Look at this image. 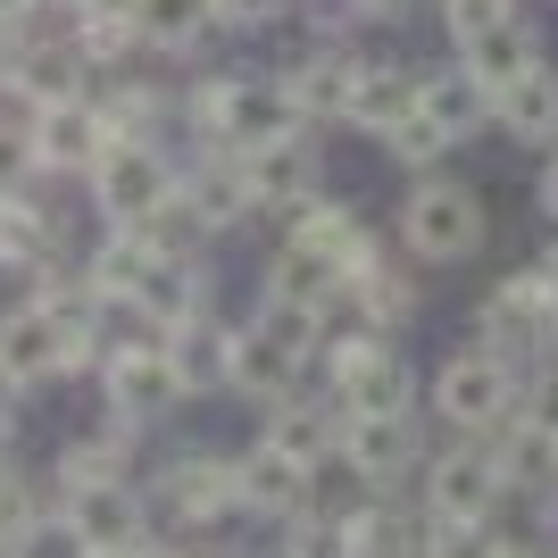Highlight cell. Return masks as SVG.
I'll return each instance as SVG.
<instances>
[{"label": "cell", "instance_id": "cell-29", "mask_svg": "<svg viewBox=\"0 0 558 558\" xmlns=\"http://www.w3.org/2000/svg\"><path fill=\"white\" fill-rule=\"evenodd\" d=\"M333 550H417V534H409L400 517L367 509V517H342V542H333Z\"/></svg>", "mask_w": 558, "mask_h": 558}, {"label": "cell", "instance_id": "cell-27", "mask_svg": "<svg viewBox=\"0 0 558 558\" xmlns=\"http://www.w3.org/2000/svg\"><path fill=\"white\" fill-rule=\"evenodd\" d=\"M292 242L326 251L333 267H350V258L367 251V242H359V217H350V209H301V233H292Z\"/></svg>", "mask_w": 558, "mask_h": 558}, {"label": "cell", "instance_id": "cell-35", "mask_svg": "<svg viewBox=\"0 0 558 558\" xmlns=\"http://www.w3.org/2000/svg\"><path fill=\"white\" fill-rule=\"evenodd\" d=\"M525 417H534V425H550V434H558V375H542V384H534V409H525Z\"/></svg>", "mask_w": 558, "mask_h": 558}, {"label": "cell", "instance_id": "cell-30", "mask_svg": "<svg viewBox=\"0 0 558 558\" xmlns=\"http://www.w3.org/2000/svg\"><path fill=\"white\" fill-rule=\"evenodd\" d=\"M384 142H392V150H400V159H409V167H434V159H442V150H450V134H442V125H434V117H425V109H409V117H400V125H392V134H384Z\"/></svg>", "mask_w": 558, "mask_h": 558}, {"label": "cell", "instance_id": "cell-37", "mask_svg": "<svg viewBox=\"0 0 558 558\" xmlns=\"http://www.w3.org/2000/svg\"><path fill=\"white\" fill-rule=\"evenodd\" d=\"M17 392H25V384H17V375H9V367H0V425H9V409H17Z\"/></svg>", "mask_w": 558, "mask_h": 558}, {"label": "cell", "instance_id": "cell-33", "mask_svg": "<svg viewBox=\"0 0 558 558\" xmlns=\"http://www.w3.org/2000/svg\"><path fill=\"white\" fill-rule=\"evenodd\" d=\"M442 9H450V34H459V43L484 34V25H500V17H517V0H442Z\"/></svg>", "mask_w": 558, "mask_h": 558}, {"label": "cell", "instance_id": "cell-38", "mask_svg": "<svg viewBox=\"0 0 558 558\" xmlns=\"http://www.w3.org/2000/svg\"><path fill=\"white\" fill-rule=\"evenodd\" d=\"M59 9H75V17H100V9H125V0H59Z\"/></svg>", "mask_w": 558, "mask_h": 558}, {"label": "cell", "instance_id": "cell-25", "mask_svg": "<svg viewBox=\"0 0 558 558\" xmlns=\"http://www.w3.org/2000/svg\"><path fill=\"white\" fill-rule=\"evenodd\" d=\"M242 209H251L242 167H209V175H192V217H201V226H233Z\"/></svg>", "mask_w": 558, "mask_h": 558}, {"label": "cell", "instance_id": "cell-21", "mask_svg": "<svg viewBox=\"0 0 558 558\" xmlns=\"http://www.w3.org/2000/svg\"><path fill=\"white\" fill-rule=\"evenodd\" d=\"M350 75H359L350 59H308V68L283 75V109H292V117H342Z\"/></svg>", "mask_w": 558, "mask_h": 558}, {"label": "cell", "instance_id": "cell-24", "mask_svg": "<svg viewBox=\"0 0 558 558\" xmlns=\"http://www.w3.org/2000/svg\"><path fill=\"white\" fill-rule=\"evenodd\" d=\"M492 466H500V484H542V475H558V434L525 417V434H509V450Z\"/></svg>", "mask_w": 558, "mask_h": 558}, {"label": "cell", "instance_id": "cell-36", "mask_svg": "<svg viewBox=\"0 0 558 558\" xmlns=\"http://www.w3.org/2000/svg\"><path fill=\"white\" fill-rule=\"evenodd\" d=\"M217 9H226V17H233V25H258V17H276L283 0H217Z\"/></svg>", "mask_w": 558, "mask_h": 558}, {"label": "cell", "instance_id": "cell-32", "mask_svg": "<svg viewBox=\"0 0 558 558\" xmlns=\"http://www.w3.org/2000/svg\"><path fill=\"white\" fill-rule=\"evenodd\" d=\"M117 475V442H68L59 450V484H100Z\"/></svg>", "mask_w": 558, "mask_h": 558}, {"label": "cell", "instance_id": "cell-12", "mask_svg": "<svg viewBox=\"0 0 558 558\" xmlns=\"http://www.w3.org/2000/svg\"><path fill=\"white\" fill-rule=\"evenodd\" d=\"M492 500H500V466L492 459H442L434 466V517H442V525H466V534H475V525H484L492 517Z\"/></svg>", "mask_w": 558, "mask_h": 558}, {"label": "cell", "instance_id": "cell-14", "mask_svg": "<svg viewBox=\"0 0 558 558\" xmlns=\"http://www.w3.org/2000/svg\"><path fill=\"white\" fill-rule=\"evenodd\" d=\"M350 466L359 475H400V459H409V409H350V434H342Z\"/></svg>", "mask_w": 558, "mask_h": 558}, {"label": "cell", "instance_id": "cell-10", "mask_svg": "<svg viewBox=\"0 0 558 558\" xmlns=\"http://www.w3.org/2000/svg\"><path fill=\"white\" fill-rule=\"evenodd\" d=\"M333 392H342V409H409V367L375 333H359L333 350Z\"/></svg>", "mask_w": 558, "mask_h": 558}, {"label": "cell", "instance_id": "cell-16", "mask_svg": "<svg viewBox=\"0 0 558 558\" xmlns=\"http://www.w3.org/2000/svg\"><path fill=\"white\" fill-rule=\"evenodd\" d=\"M233 509V466L226 459H184L175 475H167V525L184 517V525H209V517H226Z\"/></svg>", "mask_w": 558, "mask_h": 558}, {"label": "cell", "instance_id": "cell-34", "mask_svg": "<svg viewBox=\"0 0 558 558\" xmlns=\"http://www.w3.org/2000/svg\"><path fill=\"white\" fill-rule=\"evenodd\" d=\"M25 175H34V142H25V125H0V192H17Z\"/></svg>", "mask_w": 558, "mask_h": 558}, {"label": "cell", "instance_id": "cell-5", "mask_svg": "<svg viewBox=\"0 0 558 558\" xmlns=\"http://www.w3.org/2000/svg\"><path fill=\"white\" fill-rule=\"evenodd\" d=\"M509 392H517V375H509V359H492V350H459L442 367V384H434V409H442L450 425H500V409H509Z\"/></svg>", "mask_w": 558, "mask_h": 558}, {"label": "cell", "instance_id": "cell-7", "mask_svg": "<svg viewBox=\"0 0 558 558\" xmlns=\"http://www.w3.org/2000/svg\"><path fill=\"white\" fill-rule=\"evenodd\" d=\"M242 184H251V201H267V209H301L308 192H317V150L292 134H258L242 142Z\"/></svg>", "mask_w": 558, "mask_h": 558}, {"label": "cell", "instance_id": "cell-19", "mask_svg": "<svg viewBox=\"0 0 558 558\" xmlns=\"http://www.w3.org/2000/svg\"><path fill=\"white\" fill-rule=\"evenodd\" d=\"M267 292L276 301H301V308H333V292H342V267H333L326 251H308V242H283L276 276H267Z\"/></svg>", "mask_w": 558, "mask_h": 558}, {"label": "cell", "instance_id": "cell-11", "mask_svg": "<svg viewBox=\"0 0 558 558\" xmlns=\"http://www.w3.org/2000/svg\"><path fill=\"white\" fill-rule=\"evenodd\" d=\"M233 500H251L258 517H292L308 500V466L301 459H283L276 442H258L251 459L233 466Z\"/></svg>", "mask_w": 558, "mask_h": 558}, {"label": "cell", "instance_id": "cell-17", "mask_svg": "<svg viewBox=\"0 0 558 558\" xmlns=\"http://www.w3.org/2000/svg\"><path fill=\"white\" fill-rule=\"evenodd\" d=\"M492 109H500V125H509V134H525V142H550V134H558V75L534 59L525 75H509V84L492 93Z\"/></svg>", "mask_w": 558, "mask_h": 558}, {"label": "cell", "instance_id": "cell-15", "mask_svg": "<svg viewBox=\"0 0 558 558\" xmlns=\"http://www.w3.org/2000/svg\"><path fill=\"white\" fill-rule=\"evenodd\" d=\"M292 367H301V350H283L276 333H258V326L226 342V375L251 400H283V392H292Z\"/></svg>", "mask_w": 558, "mask_h": 558}, {"label": "cell", "instance_id": "cell-28", "mask_svg": "<svg viewBox=\"0 0 558 558\" xmlns=\"http://www.w3.org/2000/svg\"><path fill=\"white\" fill-rule=\"evenodd\" d=\"M317 326H326V308L276 301V292H267V308H258V333H276V342H283V350H301V359H308V342H317Z\"/></svg>", "mask_w": 558, "mask_h": 558}, {"label": "cell", "instance_id": "cell-41", "mask_svg": "<svg viewBox=\"0 0 558 558\" xmlns=\"http://www.w3.org/2000/svg\"><path fill=\"white\" fill-rule=\"evenodd\" d=\"M367 17H400V9H392V0H367Z\"/></svg>", "mask_w": 558, "mask_h": 558}, {"label": "cell", "instance_id": "cell-31", "mask_svg": "<svg viewBox=\"0 0 558 558\" xmlns=\"http://www.w3.org/2000/svg\"><path fill=\"white\" fill-rule=\"evenodd\" d=\"M34 525H43V517H34V492L0 466V550H25V542H34Z\"/></svg>", "mask_w": 558, "mask_h": 558}, {"label": "cell", "instance_id": "cell-6", "mask_svg": "<svg viewBox=\"0 0 558 558\" xmlns=\"http://www.w3.org/2000/svg\"><path fill=\"white\" fill-rule=\"evenodd\" d=\"M25 142H34V167H93L109 150V117L93 100H43V109L25 117Z\"/></svg>", "mask_w": 558, "mask_h": 558}, {"label": "cell", "instance_id": "cell-23", "mask_svg": "<svg viewBox=\"0 0 558 558\" xmlns=\"http://www.w3.org/2000/svg\"><path fill=\"white\" fill-rule=\"evenodd\" d=\"M417 109L434 117L450 142H459L466 125L484 117V84H475V75H417Z\"/></svg>", "mask_w": 558, "mask_h": 558}, {"label": "cell", "instance_id": "cell-13", "mask_svg": "<svg viewBox=\"0 0 558 558\" xmlns=\"http://www.w3.org/2000/svg\"><path fill=\"white\" fill-rule=\"evenodd\" d=\"M466 75H475V84H484V100L500 93V84H509V75H525L542 59V43H534V25L525 17H500V25H484V34H466Z\"/></svg>", "mask_w": 558, "mask_h": 558}, {"label": "cell", "instance_id": "cell-39", "mask_svg": "<svg viewBox=\"0 0 558 558\" xmlns=\"http://www.w3.org/2000/svg\"><path fill=\"white\" fill-rule=\"evenodd\" d=\"M542 209L558 217V159H550V175H542Z\"/></svg>", "mask_w": 558, "mask_h": 558}, {"label": "cell", "instance_id": "cell-40", "mask_svg": "<svg viewBox=\"0 0 558 558\" xmlns=\"http://www.w3.org/2000/svg\"><path fill=\"white\" fill-rule=\"evenodd\" d=\"M0 93H9V34H0Z\"/></svg>", "mask_w": 558, "mask_h": 558}, {"label": "cell", "instance_id": "cell-18", "mask_svg": "<svg viewBox=\"0 0 558 558\" xmlns=\"http://www.w3.org/2000/svg\"><path fill=\"white\" fill-rule=\"evenodd\" d=\"M409 109H417V75H400V68H359V75H350V100H342L350 125H367V134H392Z\"/></svg>", "mask_w": 558, "mask_h": 558}, {"label": "cell", "instance_id": "cell-3", "mask_svg": "<svg viewBox=\"0 0 558 558\" xmlns=\"http://www.w3.org/2000/svg\"><path fill=\"white\" fill-rule=\"evenodd\" d=\"M84 175H93V201H100V209L117 217V226H134V217H150V209L167 201V192H175L167 159L150 150V142H134V134H109V150H100V159L84 167Z\"/></svg>", "mask_w": 558, "mask_h": 558}, {"label": "cell", "instance_id": "cell-9", "mask_svg": "<svg viewBox=\"0 0 558 558\" xmlns=\"http://www.w3.org/2000/svg\"><path fill=\"white\" fill-rule=\"evenodd\" d=\"M175 392H184V375H175L159 333H142V342H125L109 359V400L125 417H159V409H175Z\"/></svg>", "mask_w": 558, "mask_h": 558}, {"label": "cell", "instance_id": "cell-20", "mask_svg": "<svg viewBox=\"0 0 558 558\" xmlns=\"http://www.w3.org/2000/svg\"><path fill=\"white\" fill-rule=\"evenodd\" d=\"M125 17H134L142 43L184 50V43H201V25L217 17V0H125Z\"/></svg>", "mask_w": 558, "mask_h": 558}, {"label": "cell", "instance_id": "cell-2", "mask_svg": "<svg viewBox=\"0 0 558 558\" xmlns=\"http://www.w3.org/2000/svg\"><path fill=\"white\" fill-rule=\"evenodd\" d=\"M68 542L93 558H117V550H159L150 542V509L134 500V484H117V475H100V484H68Z\"/></svg>", "mask_w": 558, "mask_h": 558}, {"label": "cell", "instance_id": "cell-42", "mask_svg": "<svg viewBox=\"0 0 558 558\" xmlns=\"http://www.w3.org/2000/svg\"><path fill=\"white\" fill-rule=\"evenodd\" d=\"M542 276H550V292H558V251H550V258H542Z\"/></svg>", "mask_w": 558, "mask_h": 558}, {"label": "cell", "instance_id": "cell-22", "mask_svg": "<svg viewBox=\"0 0 558 558\" xmlns=\"http://www.w3.org/2000/svg\"><path fill=\"white\" fill-rule=\"evenodd\" d=\"M50 258V226L43 209H25L17 192H0V267H17V276H43Z\"/></svg>", "mask_w": 558, "mask_h": 558}, {"label": "cell", "instance_id": "cell-4", "mask_svg": "<svg viewBox=\"0 0 558 558\" xmlns=\"http://www.w3.org/2000/svg\"><path fill=\"white\" fill-rule=\"evenodd\" d=\"M400 226H409V251L417 258H466L475 242H484V201H475L466 184H425Z\"/></svg>", "mask_w": 558, "mask_h": 558}, {"label": "cell", "instance_id": "cell-1", "mask_svg": "<svg viewBox=\"0 0 558 558\" xmlns=\"http://www.w3.org/2000/svg\"><path fill=\"white\" fill-rule=\"evenodd\" d=\"M93 359V326H68L50 301H25L0 317V367L17 375V384H50V375H68Z\"/></svg>", "mask_w": 558, "mask_h": 558}, {"label": "cell", "instance_id": "cell-26", "mask_svg": "<svg viewBox=\"0 0 558 558\" xmlns=\"http://www.w3.org/2000/svg\"><path fill=\"white\" fill-rule=\"evenodd\" d=\"M267 442L283 450V459H301V466H317L333 450V425L317 417V409H276V425H267Z\"/></svg>", "mask_w": 558, "mask_h": 558}, {"label": "cell", "instance_id": "cell-8", "mask_svg": "<svg viewBox=\"0 0 558 558\" xmlns=\"http://www.w3.org/2000/svg\"><path fill=\"white\" fill-rule=\"evenodd\" d=\"M283 84L267 93L258 75H226V84H209L201 93V125H209L226 150H242V142H258V134H283Z\"/></svg>", "mask_w": 558, "mask_h": 558}]
</instances>
